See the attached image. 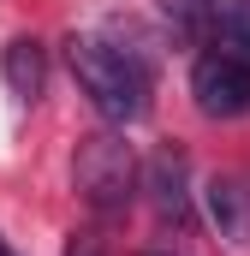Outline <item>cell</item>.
<instances>
[{
  "label": "cell",
  "mask_w": 250,
  "mask_h": 256,
  "mask_svg": "<svg viewBox=\"0 0 250 256\" xmlns=\"http://www.w3.org/2000/svg\"><path fill=\"white\" fill-rule=\"evenodd\" d=\"M161 6L179 36L250 60V0H161Z\"/></svg>",
  "instance_id": "3957f363"
},
{
  "label": "cell",
  "mask_w": 250,
  "mask_h": 256,
  "mask_svg": "<svg viewBox=\"0 0 250 256\" xmlns=\"http://www.w3.org/2000/svg\"><path fill=\"white\" fill-rule=\"evenodd\" d=\"M190 102L208 120H238V114H250V60L220 54V48L196 54V66H190Z\"/></svg>",
  "instance_id": "277c9868"
},
{
  "label": "cell",
  "mask_w": 250,
  "mask_h": 256,
  "mask_svg": "<svg viewBox=\"0 0 250 256\" xmlns=\"http://www.w3.org/2000/svg\"><path fill=\"white\" fill-rule=\"evenodd\" d=\"M137 185L149 191L155 214H161L167 226H179V232L196 226V208H190V161L173 149V143L149 155V167H143V179H137Z\"/></svg>",
  "instance_id": "5b68a950"
},
{
  "label": "cell",
  "mask_w": 250,
  "mask_h": 256,
  "mask_svg": "<svg viewBox=\"0 0 250 256\" xmlns=\"http://www.w3.org/2000/svg\"><path fill=\"white\" fill-rule=\"evenodd\" d=\"M66 66L78 78V90L90 96V108L114 126H131L149 114V66L131 48H114L102 36H72L66 42Z\"/></svg>",
  "instance_id": "6da1fadb"
},
{
  "label": "cell",
  "mask_w": 250,
  "mask_h": 256,
  "mask_svg": "<svg viewBox=\"0 0 250 256\" xmlns=\"http://www.w3.org/2000/svg\"><path fill=\"white\" fill-rule=\"evenodd\" d=\"M0 72H6V90H12L18 102H36V96L48 90V48H42L36 36H12V42L0 48Z\"/></svg>",
  "instance_id": "52a82bcc"
},
{
  "label": "cell",
  "mask_w": 250,
  "mask_h": 256,
  "mask_svg": "<svg viewBox=\"0 0 250 256\" xmlns=\"http://www.w3.org/2000/svg\"><path fill=\"white\" fill-rule=\"evenodd\" d=\"M143 256H173V250H143Z\"/></svg>",
  "instance_id": "30bf717a"
},
{
  "label": "cell",
  "mask_w": 250,
  "mask_h": 256,
  "mask_svg": "<svg viewBox=\"0 0 250 256\" xmlns=\"http://www.w3.org/2000/svg\"><path fill=\"white\" fill-rule=\"evenodd\" d=\"M0 256H18V250H12V244H6V238H0Z\"/></svg>",
  "instance_id": "9c48e42d"
},
{
  "label": "cell",
  "mask_w": 250,
  "mask_h": 256,
  "mask_svg": "<svg viewBox=\"0 0 250 256\" xmlns=\"http://www.w3.org/2000/svg\"><path fill=\"white\" fill-rule=\"evenodd\" d=\"M202 202H208V220H214V232L226 244H250V179L214 173L208 191H202Z\"/></svg>",
  "instance_id": "8992f818"
},
{
  "label": "cell",
  "mask_w": 250,
  "mask_h": 256,
  "mask_svg": "<svg viewBox=\"0 0 250 256\" xmlns=\"http://www.w3.org/2000/svg\"><path fill=\"white\" fill-rule=\"evenodd\" d=\"M72 179H78V196L102 220H120L125 208H131V196H137L143 167H137V155H131V143H125L120 131H90V137H78Z\"/></svg>",
  "instance_id": "7a4b0ae2"
},
{
  "label": "cell",
  "mask_w": 250,
  "mask_h": 256,
  "mask_svg": "<svg viewBox=\"0 0 250 256\" xmlns=\"http://www.w3.org/2000/svg\"><path fill=\"white\" fill-rule=\"evenodd\" d=\"M66 256H108V250H102L96 232H72V238H66Z\"/></svg>",
  "instance_id": "ba28073f"
}]
</instances>
